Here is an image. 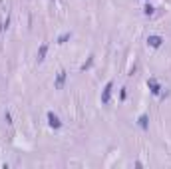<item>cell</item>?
I'll list each match as a JSON object with an SVG mask.
<instances>
[{"label": "cell", "instance_id": "obj_3", "mask_svg": "<svg viewBox=\"0 0 171 169\" xmlns=\"http://www.w3.org/2000/svg\"><path fill=\"white\" fill-rule=\"evenodd\" d=\"M147 88L151 90V94H155V96H159V94H161V86L157 84V80H155V78H149V80H147Z\"/></svg>", "mask_w": 171, "mask_h": 169}, {"label": "cell", "instance_id": "obj_6", "mask_svg": "<svg viewBox=\"0 0 171 169\" xmlns=\"http://www.w3.org/2000/svg\"><path fill=\"white\" fill-rule=\"evenodd\" d=\"M139 128L141 129H147L149 128V116H147V113H143V116L139 117Z\"/></svg>", "mask_w": 171, "mask_h": 169}, {"label": "cell", "instance_id": "obj_1", "mask_svg": "<svg viewBox=\"0 0 171 169\" xmlns=\"http://www.w3.org/2000/svg\"><path fill=\"white\" fill-rule=\"evenodd\" d=\"M48 125H50L52 129H60V128H62V121H60V117H58L56 113L48 112Z\"/></svg>", "mask_w": 171, "mask_h": 169}, {"label": "cell", "instance_id": "obj_9", "mask_svg": "<svg viewBox=\"0 0 171 169\" xmlns=\"http://www.w3.org/2000/svg\"><path fill=\"white\" fill-rule=\"evenodd\" d=\"M68 38H70V34H64V36H60V38H58V44H64Z\"/></svg>", "mask_w": 171, "mask_h": 169}, {"label": "cell", "instance_id": "obj_7", "mask_svg": "<svg viewBox=\"0 0 171 169\" xmlns=\"http://www.w3.org/2000/svg\"><path fill=\"white\" fill-rule=\"evenodd\" d=\"M46 52H48V44H42V46H40V50H38V62H44Z\"/></svg>", "mask_w": 171, "mask_h": 169}, {"label": "cell", "instance_id": "obj_8", "mask_svg": "<svg viewBox=\"0 0 171 169\" xmlns=\"http://www.w3.org/2000/svg\"><path fill=\"white\" fill-rule=\"evenodd\" d=\"M153 10H155V8H153V6H151V4H147V6H145V8H143V14H147V16H151V14H153Z\"/></svg>", "mask_w": 171, "mask_h": 169}, {"label": "cell", "instance_id": "obj_4", "mask_svg": "<svg viewBox=\"0 0 171 169\" xmlns=\"http://www.w3.org/2000/svg\"><path fill=\"white\" fill-rule=\"evenodd\" d=\"M111 90H114V84H107L103 88V94H102V104H110V96H111Z\"/></svg>", "mask_w": 171, "mask_h": 169}, {"label": "cell", "instance_id": "obj_2", "mask_svg": "<svg viewBox=\"0 0 171 169\" xmlns=\"http://www.w3.org/2000/svg\"><path fill=\"white\" fill-rule=\"evenodd\" d=\"M161 44H163V38H161V36H157V34L147 36V46H151V48H159Z\"/></svg>", "mask_w": 171, "mask_h": 169}, {"label": "cell", "instance_id": "obj_5", "mask_svg": "<svg viewBox=\"0 0 171 169\" xmlns=\"http://www.w3.org/2000/svg\"><path fill=\"white\" fill-rule=\"evenodd\" d=\"M64 82H66V72L62 70L60 74H58V78H56V84H54L56 90H62V88H64Z\"/></svg>", "mask_w": 171, "mask_h": 169}]
</instances>
